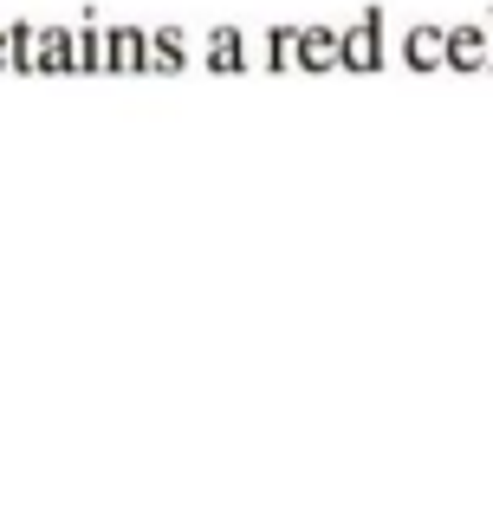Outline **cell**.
<instances>
[{"label": "cell", "mask_w": 493, "mask_h": 512, "mask_svg": "<svg viewBox=\"0 0 493 512\" xmlns=\"http://www.w3.org/2000/svg\"><path fill=\"white\" fill-rule=\"evenodd\" d=\"M390 65H396L390 20H383V7H364L344 26V72H390Z\"/></svg>", "instance_id": "1"}, {"label": "cell", "mask_w": 493, "mask_h": 512, "mask_svg": "<svg viewBox=\"0 0 493 512\" xmlns=\"http://www.w3.org/2000/svg\"><path fill=\"white\" fill-rule=\"evenodd\" d=\"M448 72H493V26L481 20H455L448 26Z\"/></svg>", "instance_id": "2"}, {"label": "cell", "mask_w": 493, "mask_h": 512, "mask_svg": "<svg viewBox=\"0 0 493 512\" xmlns=\"http://www.w3.org/2000/svg\"><path fill=\"white\" fill-rule=\"evenodd\" d=\"M396 59L409 72H448V26H409L396 39Z\"/></svg>", "instance_id": "3"}, {"label": "cell", "mask_w": 493, "mask_h": 512, "mask_svg": "<svg viewBox=\"0 0 493 512\" xmlns=\"http://www.w3.org/2000/svg\"><path fill=\"white\" fill-rule=\"evenodd\" d=\"M202 65L208 72H247V65H260V52H253V39L241 26H215V33L202 39Z\"/></svg>", "instance_id": "4"}, {"label": "cell", "mask_w": 493, "mask_h": 512, "mask_svg": "<svg viewBox=\"0 0 493 512\" xmlns=\"http://www.w3.org/2000/svg\"><path fill=\"white\" fill-rule=\"evenodd\" d=\"M299 72H344V33L305 26L299 33Z\"/></svg>", "instance_id": "5"}, {"label": "cell", "mask_w": 493, "mask_h": 512, "mask_svg": "<svg viewBox=\"0 0 493 512\" xmlns=\"http://www.w3.org/2000/svg\"><path fill=\"white\" fill-rule=\"evenodd\" d=\"M111 72H150V33L143 26H111Z\"/></svg>", "instance_id": "6"}, {"label": "cell", "mask_w": 493, "mask_h": 512, "mask_svg": "<svg viewBox=\"0 0 493 512\" xmlns=\"http://www.w3.org/2000/svg\"><path fill=\"white\" fill-rule=\"evenodd\" d=\"M299 33L305 26H273V33H260V65L266 72H299Z\"/></svg>", "instance_id": "7"}, {"label": "cell", "mask_w": 493, "mask_h": 512, "mask_svg": "<svg viewBox=\"0 0 493 512\" xmlns=\"http://www.w3.org/2000/svg\"><path fill=\"white\" fill-rule=\"evenodd\" d=\"M189 59H195L189 33H176V26H156L150 33V72H182Z\"/></svg>", "instance_id": "8"}, {"label": "cell", "mask_w": 493, "mask_h": 512, "mask_svg": "<svg viewBox=\"0 0 493 512\" xmlns=\"http://www.w3.org/2000/svg\"><path fill=\"white\" fill-rule=\"evenodd\" d=\"M7 33H13V72H39V46H46V26L13 20Z\"/></svg>", "instance_id": "9"}, {"label": "cell", "mask_w": 493, "mask_h": 512, "mask_svg": "<svg viewBox=\"0 0 493 512\" xmlns=\"http://www.w3.org/2000/svg\"><path fill=\"white\" fill-rule=\"evenodd\" d=\"M0 72H13V33L0 26Z\"/></svg>", "instance_id": "10"}]
</instances>
